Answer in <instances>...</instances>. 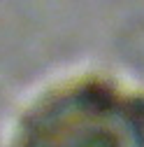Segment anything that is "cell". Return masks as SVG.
Masks as SVG:
<instances>
[{
  "instance_id": "1",
  "label": "cell",
  "mask_w": 144,
  "mask_h": 147,
  "mask_svg": "<svg viewBox=\"0 0 144 147\" xmlns=\"http://www.w3.org/2000/svg\"><path fill=\"white\" fill-rule=\"evenodd\" d=\"M12 147H144V94L102 75L75 77L28 107Z\"/></svg>"
}]
</instances>
